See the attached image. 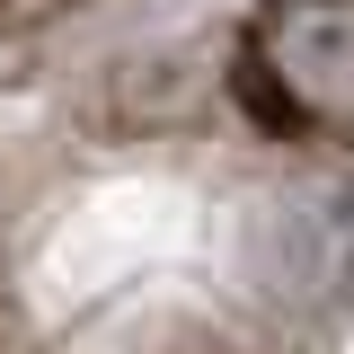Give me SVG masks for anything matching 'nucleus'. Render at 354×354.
I'll use <instances>...</instances> for the list:
<instances>
[{
  "instance_id": "nucleus-1",
  "label": "nucleus",
  "mask_w": 354,
  "mask_h": 354,
  "mask_svg": "<svg viewBox=\"0 0 354 354\" xmlns=\"http://www.w3.org/2000/svg\"><path fill=\"white\" fill-rule=\"evenodd\" d=\"M248 257L283 310H319L354 266V204L346 186H274L248 213Z\"/></svg>"
},
{
  "instance_id": "nucleus-2",
  "label": "nucleus",
  "mask_w": 354,
  "mask_h": 354,
  "mask_svg": "<svg viewBox=\"0 0 354 354\" xmlns=\"http://www.w3.org/2000/svg\"><path fill=\"white\" fill-rule=\"evenodd\" d=\"M257 62L283 80L292 106L346 115L354 106V0H283L257 27Z\"/></svg>"
}]
</instances>
